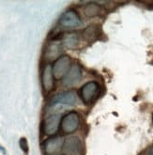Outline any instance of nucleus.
I'll list each match as a JSON object with an SVG mask.
<instances>
[{
  "label": "nucleus",
  "mask_w": 153,
  "mask_h": 155,
  "mask_svg": "<svg viewBox=\"0 0 153 155\" xmlns=\"http://www.w3.org/2000/svg\"><path fill=\"white\" fill-rule=\"evenodd\" d=\"M101 93V87L97 82L90 81L80 88L79 95L82 102L86 104L93 103Z\"/></svg>",
  "instance_id": "obj_1"
},
{
  "label": "nucleus",
  "mask_w": 153,
  "mask_h": 155,
  "mask_svg": "<svg viewBox=\"0 0 153 155\" xmlns=\"http://www.w3.org/2000/svg\"><path fill=\"white\" fill-rule=\"evenodd\" d=\"M81 117L80 115L75 111H70L64 117H61L60 126L63 133L70 134L74 133L80 125Z\"/></svg>",
  "instance_id": "obj_2"
},
{
  "label": "nucleus",
  "mask_w": 153,
  "mask_h": 155,
  "mask_svg": "<svg viewBox=\"0 0 153 155\" xmlns=\"http://www.w3.org/2000/svg\"><path fill=\"white\" fill-rule=\"evenodd\" d=\"M77 103V95L74 90L64 91L54 96L49 103L50 107L55 106H71Z\"/></svg>",
  "instance_id": "obj_3"
},
{
  "label": "nucleus",
  "mask_w": 153,
  "mask_h": 155,
  "mask_svg": "<svg viewBox=\"0 0 153 155\" xmlns=\"http://www.w3.org/2000/svg\"><path fill=\"white\" fill-rule=\"evenodd\" d=\"M83 151L82 140L77 136L71 135L64 139L62 147V152L64 155H83Z\"/></svg>",
  "instance_id": "obj_4"
},
{
  "label": "nucleus",
  "mask_w": 153,
  "mask_h": 155,
  "mask_svg": "<svg viewBox=\"0 0 153 155\" xmlns=\"http://www.w3.org/2000/svg\"><path fill=\"white\" fill-rule=\"evenodd\" d=\"M70 64L71 60L69 56H61L60 58H58L52 67L54 78L61 79L64 77L70 69Z\"/></svg>",
  "instance_id": "obj_5"
},
{
  "label": "nucleus",
  "mask_w": 153,
  "mask_h": 155,
  "mask_svg": "<svg viewBox=\"0 0 153 155\" xmlns=\"http://www.w3.org/2000/svg\"><path fill=\"white\" fill-rule=\"evenodd\" d=\"M64 143L62 136H51L43 142L42 150L45 155H57L61 150Z\"/></svg>",
  "instance_id": "obj_6"
},
{
  "label": "nucleus",
  "mask_w": 153,
  "mask_h": 155,
  "mask_svg": "<svg viewBox=\"0 0 153 155\" xmlns=\"http://www.w3.org/2000/svg\"><path fill=\"white\" fill-rule=\"evenodd\" d=\"M61 117L59 114H52L48 116L42 123V132L45 135L53 136L55 135L60 126Z\"/></svg>",
  "instance_id": "obj_7"
},
{
  "label": "nucleus",
  "mask_w": 153,
  "mask_h": 155,
  "mask_svg": "<svg viewBox=\"0 0 153 155\" xmlns=\"http://www.w3.org/2000/svg\"><path fill=\"white\" fill-rule=\"evenodd\" d=\"M59 24L65 28H75L82 25V20L76 12L70 10L62 14L59 19Z\"/></svg>",
  "instance_id": "obj_8"
},
{
  "label": "nucleus",
  "mask_w": 153,
  "mask_h": 155,
  "mask_svg": "<svg viewBox=\"0 0 153 155\" xmlns=\"http://www.w3.org/2000/svg\"><path fill=\"white\" fill-rule=\"evenodd\" d=\"M82 78V70L78 65H73L62 79V85L66 87H70L76 85Z\"/></svg>",
  "instance_id": "obj_9"
},
{
  "label": "nucleus",
  "mask_w": 153,
  "mask_h": 155,
  "mask_svg": "<svg viewBox=\"0 0 153 155\" xmlns=\"http://www.w3.org/2000/svg\"><path fill=\"white\" fill-rule=\"evenodd\" d=\"M54 75L52 71V66L49 64L45 65L41 71V86L44 90V92H50L53 90L55 86V81H54Z\"/></svg>",
  "instance_id": "obj_10"
},
{
  "label": "nucleus",
  "mask_w": 153,
  "mask_h": 155,
  "mask_svg": "<svg viewBox=\"0 0 153 155\" xmlns=\"http://www.w3.org/2000/svg\"><path fill=\"white\" fill-rule=\"evenodd\" d=\"M62 52V48H61V43L60 41H51L45 49V52H44V57H45L47 59L49 60H53V59H57L58 56Z\"/></svg>",
  "instance_id": "obj_11"
},
{
  "label": "nucleus",
  "mask_w": 153,
  "mask_h": 155,
  "mask_svg": "<svg viewBox=\"0 0 153 155\" xmlns=\"http://www.w3.org/2000/svg\"><path fill=\"white\" fill-rule=\"evenodd\" d=\"M100 35V28L94 25H91L87 26L86 28L83 31V37L86 41H92L95 39L98 38V36Z\"/></svg>",
  "instance_id": "obj_12"
},
{
  "label": "nucleus",
  "mask_w": 153,
  "mask_h": 155,
  "mask_svg": "<svg viewBox=\"0 0 153 155\" xmlns=\"http://www.w3.org/2000/svg\"><path fill=\"white\" fill-rule=\"evenodd\" d=\"M84 14L86 16V17H95L97 15H99L101 12H102V8L100 5H98L97 3H94V2H91V3H88L86 6L84 7Z\"/></svg>",
  "instance_id": "obj_13"
},
{
  "label": "nucleus",
  "mask_w": 153,
  "mask_h": 155,
  "mask_svg": "<svg viewBox=\"0 0 153 155\" xmlns=\"http://www.w3.org/2000/svg\"><path fill=\"white\" fill-rule=\"evenodd\" d=\"M63 42L68 48H75L79 42V37L76 32L66 33L63 37Z\"/></svg>",
  "instance_id": "obj_14"
},
{
  "label": "nucleus",
  "mask_w": 153,
  "mask_h": 155,
  "mask_svg": "<svg viewBox=\"0 0 153 155\" xmlns=\"http://www.w3.org/2000/svg\"><path fill=\"white\" fill-rule=\"evenodd\" d=\"M148 155H153V148H151L148 151Z\"/></svg>",
  "instance_id": "obj_15"
},
{
  "label": "nucleus",
  "mask_w": 153,
  "mask_h": 155,
  "mask_svg": "<svg viewBox=\"0 0 153 155\" xmlns=\"http://www.w3.org/2000/svg\"><path fill=\"white\" fill-rule=\"evenodd\" d=\"M0 149H1V147H0Z\"/></svg>",
  "instance_id": "obj_16"
}]
</instances>
